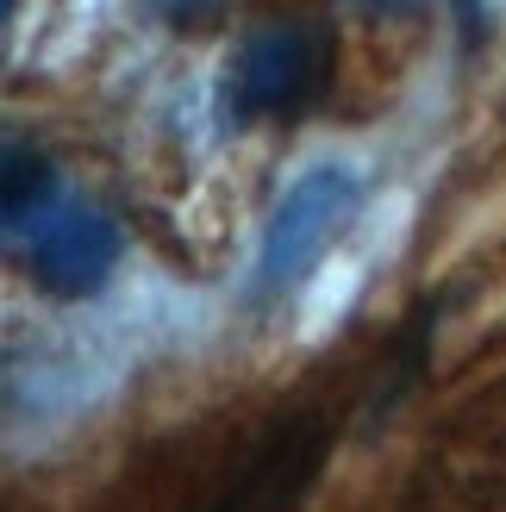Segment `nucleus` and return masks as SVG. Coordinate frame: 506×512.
Here are the masks:
<instances>
[{
  "instance_id": "1",
  "label": "nucleus",
  "mask_w": 506,
  "mask_h": 512,
  "mask_svg": "<svg viewBox=\"0 0 506 512\" xmlns=\"http://www.w3.org/2000/svg\"><path fill=\"white\" fill-rule=\"evenodd\" d=\"M332 82V38L313 19H269L244 32L238 50L225 57L219 75V125H257V119H288L313 107L319 88Z\"/></svg>"
},
{
  "instance_id": "2",
  "label": "nucleus",
  "mask_w": 506,
  "mask_h": 512,
  "mask_svg": "<svg viewBox=\"0 0 506 512\" xmlns=\"http://www.w3.org/2000/svg\"><path fill=\"white\" fill-rule=\"evenodd\" d=\"M363 207V182L350 163H313L300 182L275 200L257 244V294L282 300L313 275V263L344 238V225Z\"/></svg>"
},
{
  "instance_id": "3",
  "label": "nucleus",
  "mask_w": 506,
  "mask_h": 512,
  "mask_svg": "<svg viewBox=\"0 0 506 512\" xmlns=\"http://www.w3.org/2000/svg\"><path fill=\"white\" fill-rule=\"evenodd\" d=\"M19 250H25V275L50 300H94L119 263V225L88 200H63Z\"/></svg>"
},
{
  "instance_id": "4",
  "label": "nucleus",
  "mask_w": 506,
  "mask_h": 512,
  "mask_svg": "<svg viewBox=\"0 0 506 512\" xmlns=\"http://www.w3.org/2000/svg\"><path fill=\"white\" fill-rule=\"evenodd\" d=\"M319 463H325V425L319 419L282 425L244 463V475L225 488V500L213 512H288L300 494H307V481L319 475Z\"/></svg>"
},
{
  "instance_id": "5",
  "label": "nucleus",
  "mask_w": 506,
  "mask_h": 512,
  "mask_svg": "<svg viewBox=\"0 0 506 512\" xmlns=\"http://www.w3.org/2000/svg\"><path fill=\"white\" fill-rule=\"evenodd\" d=\"M57 207H63V200H57V169L44 163V150L7 144V169H0V213H7V238L25 244Z\"/></svg>"
},
{
  "instance_id": "6",
  "label": "nucleus",
  "mask_w": 506,
  "mask_h": 512,
  "mask_svg": "<svg viewBox=\"0 0 506 512\" xmlns=\"http://www.w3.org/2000/svg\"><path fill=\"white\" fill-rule=\"evenodd\" d=\"M344 7H357V13H413L425 0H344Z\"/></svg>"
},
{
  "instance_id": "7",
  "label": "nucleus",
  "mask_w": 506,
  "mask_h": 512,
  "mask_svg": "<svg viewBox=\"0 0 506 512\" xmlns=\"http://www.w3.org/2000/svg\"><path fill=\"white\" fill-rule=\"evenodd\" d=\"M157 7L175 19V25H182V19H200V13H207L213 7V0H157Z\"/></svg>"
}]
</instances>
